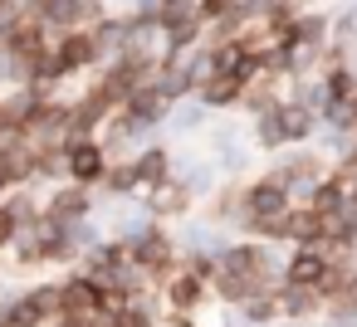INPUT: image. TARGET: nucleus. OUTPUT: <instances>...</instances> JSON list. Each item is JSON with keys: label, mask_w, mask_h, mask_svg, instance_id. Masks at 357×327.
<instances>
[{"label": "nucleus", "mask_w": 357, "mask_h": 327, "mask_svg": "<svg viewBox=\"0 0 357 327\" xmlns=\"http://www.w3.org/2000/svg\"><path fill=\"white\" fill-rule=\"evenodd\" d=\"M328 269H333V249L323 239L318 244H289V254H284V283H294V288H318Z\"/></svg>", "instance_id": "7ed1b4c3"}, {"label": "nucleus", "mask_w": 357, "mask_h": 327, "mask_svg": "<svg viewBox=\"0 0 357 327\" xmlns=\"http://www.w3.org/2000/svg\"><path fill=\"white\" fill-rule=\"evenodd\" d=\"M6 288H10V278H6V273H0V293H6Z\"/></svg>", "instance_id": "c85d7f7f"}, {"label": "nucleus", "mask_w": 357, "mask_h": 327, "mask_svg": "<svg viewBox=\"0 0 357 327\" xmlns=\"http://www.w3.org/2000/svg\"><path fill=\"white\" fill-rule=\"evenodd\" d=\"M294 35H298V45L323 49V45L333 40V15H328V10H313V6H303V10H298V20H294Z\"/></svg>", "instance_id": "aec40b11"}, {"label": "nucleus", "mask_w": 357, "mask_h": 327, "mask_svg": "<svg viewBox=\"0 0 357 327\" xmlns=\"http://www.w3.org/2000/svg\"><path fill=\"white\" fill-rule=\"evenodd\" d=\"M172 234H176V249H196V254H220V249L235 239V234H225V230L206 225L201 215H191V220L172 225Z\"/></svg>", "instance_id": "4468645a"}, {"label": "nucleus", "mask_w": 357, "mask_h": 327, "mask_svg": "<svg viewBox=\"0 0 357 327\" xmlns=\"http://www.w3.org/2000/svg\"><path fill=\"white\" fill-rule=\"evenodd\" d=\"M64 157H69V181H74V186H84V191H98V186H103V176H108V152L98 147V137L69 142Z\"/></svg>", "instance_id": "39448f33"}, {"label": "nucleus", "mask_w": 357, "mask_h": 327, "mask_svg": "<svg viewBox=\"0 0 357 327\" xmlns=\"http://www.w3.org/2000/svg\"><path fill=\"white\" fill-rule=\"evenodd\" d=\"M162 327H201L196 312H162Z\"/></svg>", "instance_id": "393cba45"}, {"label": "nucleus", "mask_w": 357, "mask_h": 327, "mask_svg": "<svg viewBox=\"0 0 357 327\" xmlns=\"http://www.w3.org/2000/svg\"><path fill=\"white\" fill-rule=\"evenodd\" d=\"M103 6H108V0H103Z\"/></svg>", "instance_id": "2f4dec72"}, {"label": "nucleus", "mask_w": 357, "mask_h": 327, "mask_svg": "<svg viewBox=\"0 0 357 327\" xmlns=\"http://www.w3.org/2000/svg\"><path fill=\"white\" fill-rule=\"evenodd\" d=\"M15 234H20V225H15V215L6 210V200H0V254H10Z\"/></svg>", "instance_id": "b1692460"}, {"label": "nucleus", "mask_w": 357, "mask_h": 327, "mask_svg": "<svg viewBox=\"0 0 357 327\" xmlns=\"http://www.w3.org/2000/svg\"><path fill=\"white\" fill-rule=\"evenodd\" d=\"M118 113H123V118H128L137 132H147V137H162V127H167V118H172V103H167V98H162V93L147 83V88H137V93H132V98H128Z\"/></svg>", "instance_id": "0eeeda50"}, {"label": "nucleus", "mask_w": 357, "mask_h": 327, "mask_svg": "<svg viewBox=\"0 0 357 327\" xmlns=\"http://www.w3.org/2000/svg\"><path fill=\"white\" fill-rule=\"evenodd\" d=\"M201 108H211L215 118L220 113H240V98H245V83L235 79V74H211L206 83H196V93H191Z\"/></svg>", "instance_id": "f8f14e48"}, {"label": "nucleus", "mask_w": 357, "mask_h": 327, "mask_svg": "<svg viewBox=\"0 0 357 327\" xmlns=\"http://www.w3.org/2000/svg\"><path fill=\"white\" fill-rule=\"evenodd\" d=\"M128 244V264L132 269H142L147 273V283H167L172 273H176V234H172V225H162V220H152L142 234H132V239H123Z\"/></svg>", "instance_id": "f257e3e1"}, {"label": "nucleus", "mask_w": 357, "mask_h": 327, "mask_svg": "<svg viewBox=\"0 0 357 327\" xmlns=\"http://www.w3.org/2000/svg\"><path fill=\"white\" fill-rule=\"evenodd\" d=\"M6 210L15 215V225H20V230H30V225H40V215H45V191L20 186V191H10V196H6Z\"/></svg>", "instance_id": "412c9836"}, {"label": "nucleus", "mask_w": 357, "mask_h": 327, "mask_svg": "<svg viewBox=\"0 0 357 327\" xmlns=\"http://www.w3.org/2000/svg\"><path fill=\"white\" fill-rule=\"evenodd\" d=\"M0 10H20V0H0Z\"/></svg>", "instance_id": "cd10ccee"}, {"label": "nucleus", "mask_w": 357, "mask_h": 327, "mask_svg": "<svg viewBox=\"0 0 357 327\" xmlns=\"http://www.w3.org/2000/svg\"><path fill=\"white\" fill-rule=\"evenodd\" d=\"M142 142H152V137H147V132H137L123 113H113V118L98 127V147L108 152V161H132Z\"/></svg>", "instance_id": "9b49d317"}, {"label": "nucleus", "mask_w": 357, "mask_h": 327, "mask_svg": "<svg viewBox=\"0 0 357 327\" xmlns=\"http://www.w3.org/2000/svg\"><path fill=\"white\" fill-rule=\"evenodd\" d=\"M215 327H245V322H240V317H235L230 308H220V322H215Z\"/></svg>", "instance_id": "bb28decb"}, {"label": "nucleus", "mask_w": 357, "mask_h": 327, "mask_svg": "<svg viewBox=\"0 0 357 327\" xmlns=\"http://www.w3.org/2000/svg\"><path fill=\"white\" fill-rule=\"evenodd\" d=\"M172 166H176V142H167V137L142 142L137 157H132V171H137V186H142V191L167 186V181H172Z\"/></svg>", "instance_id": "423d86ee"}, {"label": "nucleus", "mask_w": 357, "mask_h": 327, "mask_svg": "<svg viewBox=\"0 0 357 327\" xmlns=\"http://www.w3.org/2000/svg\"><path fill=\"white\" fill-rule=\"evenodd\" d=\"M137 200H142V205H147V215H152V220H162V225H181V220H191V215H196V205H201L181 181L152 186V191H142Z\"/></svg>", "instance_id": "20e7f679"}, {"label": "nucleus", "mask_w": 357, "mask_h": 327, "mask_svg": "<svg viewBox=\"0 0 357 327\" xmlns=\"http://www.w3.org/2000/svg\"><path fill=\"white\" fill-rule=\"evenodd\" d=\"M308 6H318V0H308Z\"/></svg>", "instance_id": "7c9ffc66"}, {"label": "nucleus", "mask_w": 357, "mask_h": 327, "mask_svg": "<svg viewBox=\"0 0 357 327\" xmlns=\"http://www.w3.org/2000/svg\"><path fill=\"white\" fill-rule=\"evenodd\" d=\"M176 269H181V273H191V278H201V283H211L220 264H215V254H196V249H181V254H176Z\"/></svg>", "instance_id": "5701e85b"}, {"label": "nucleus", "mask_w": 357, "mask_h": 327, "mask_svg": "<svg viewBox=\"0 0 357 327\" xmlns=\"http://www.w3.org/2000/svg\"><path fill=\"white\" fill-rule=\"evenodd\" d=\"M59 293H64V312L69 317H89L103 308V283L89 278L84 269H64L59 273Z\"/></svg>", "instance_id": "1a4fd4ad"}, {"label": "nucleus", "mask_w": 357, "mask_h": 327, "mask_svg": "<svg viewBox=\"0 0 357 327\" xmlns=\"http://www.w3.org/2000/svg\"><path fill=\"white\" fill-rule=\"evenodd\" d=\"M323 239V215L308 205H289L284 215V244H318Z\"/></svg>", "instance_id": "a211bd4d"}, {"label": "nucleus", "mask_w": 357, "mask_h": 327, "mask_svg": "<svg viewBox=\"0 0 357 327\" xmlns=\"http://www.w3.org/2000/svg\"><path fill=\"white\" fill-rule=\"evenodd\" d=\"M211 122H215L211 108H201L196 98H181V103H172V118H167L162 132H167V142H172V137H201Z\"/></svg>", "instance_id": "2eb2a0df"}, {"label": "nucleus", "mask_w": 357, "mask_h": 327, "mask_svg": "<svg viewBox=\"0 0 357 327\" xmlns=\"http://www.w3.org/2000/svg\"><path fill=\"white\" fill-rule=\"evenodd\" d=\"M50 327H84V317H69V312H59V317H54Z\"/></svg>", "instance_id": "a878e982"}, {"label": "nucleus", "mask_w": 357, "mask_h": 327, "mask_svg": "<svg viewBox=\"0 0 357 327\" xmlns=\"http://www.w3.org/2000/svg\"><path fill=\"white\" fill-rule=\"evenodd\" d=\"M0 273H6V254H0Z\"/></svg>", "instance_id": "c756f323"}, {"label": "nucleus", "mask_w": 357, "mask_h": 327, "mask_svg": "<svg viewBox=\"0 0 357 327\" xmlns=\"http://www.w3.org/2000/svg\"><path fill=\"white\" fill-rule=\"evenodd\" d=\"M162 303H167V312H206L211 308V283H201V278H191V273H172L167 283H162Z\"/></svg>", "instance_id": "9d476101"}, {"label": "nucleus", "mask_w": 357, "mask_h": 327, "mask_svg": "<svg viewBox=\"0 0 357 327\" xmlns=\"http://www.w3.org/2000/svg\"><path fill=\"white\" fill-rule=\"evenodd\" d=\"M279 317H284V322H318V317H323V298H318L313 288L279 283Z\"/></svg>", "instance_id": "dca6fc26"}, {"label": "nucleus", "mask_w": 357, "mask_h": 327, "mask_svg": "<svg viewBox=\"0 0 357 327\" xmlns=\"http://www.w3.org/2000/svg\"><path fill=\"white\" fill-rule=\"evenodd\" d=\"M93 196H98V205H103V200H137L142 186H137L132 161H108V176H103V186H98Z\"/></svg>", "instance_id": "f3484780"}, {"label": "nucleus", "mask_w": 357, "mask_h": 327, "mask_svg": "<svg viewBox=\"0 0 357 327\" xmlns=\"http://www.w3.org/2000/svg\"><path fill=\"white\" fill-rule=\"evenodd\" d=\"M89 215H98V196L93 191H84L74 181H59V186L45 191V220H54L59 230H74Z\"/></svg>", "instance_id": "f03ea898"}, {"label": "nucleus", "mask_w": 357, "mask_h": 327, "mask_svg": "<svg viewBox=\"0 0 357 327\" xmlns=\"http://www.w3.org/2000/svg\"><path fill=\"white\" fill-rule=\"evenodd\" d=\"M308 210H318V215H342V210H347V191H342L333 176H323V181L313 186V196H308Z\"/></svg>", "instance_id": "4be33fe9"}, {"label": "nucleus", "mask_w": 357, "mask_h": 327, "mask_svg": "<svg viewBox=\"0 0 357 327\" xmlns=\"http://www.w3.org/2000/svg\"><path fill=\"white\" fill-rule=\"evenodd\" d=\"M245 327H274V322H284L279 317V288H269V293H255V298H245L240 308H230Z\"/></svg>", "instance_id": "6ab92c4d"}, {"label": "nucleus", "mask_w": 357, "mask_h": 327, "mask_svg": "<svg viewBox=\"0 0 357 327\" xmlns=\"http://www.w3.org/2000/svg\"><path fill=\"white\" fill-rule=\"evenodd\" d=\"M294 200H289V191L279 186V181H269L264 171H255L250 181H245V215L250 220H269V215H284ZM240 215V220H245Z\"/></svg>", "instance_id": "6e6552de"}, {"label": "nucleus", "mask_w": 357, "mask_h": 327, "mask_svg": "<svg viewBox=\"0 0 357 327\" xmlns=\"http://www.w3.org/2000/svg\"><path fill=\"white\" fill-rule=\"evenodd\" d=\"M274 122H279V132H284V147H308L313 132H318V113H308V108L294 103V98H284V103L274 108Z\"/></svg>", "instance_id": "ddd939ff"}]
</instances>
